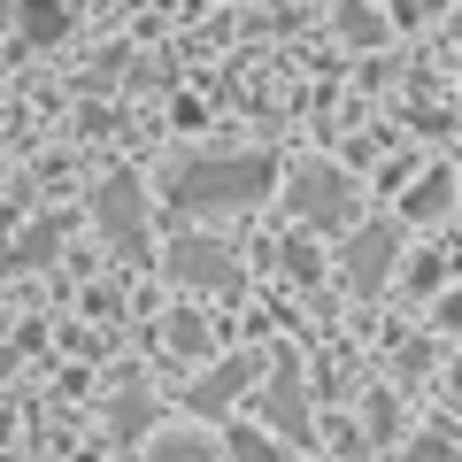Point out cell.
Returning a JSON list of instances; mask_svg holds the SVG:
<instances>
[{"instance_id":"cell-1","label":"cell","mask_w":462,"mask_h":462,"mask_svg":"<svg viewBox=\"0 0 462 462\" xmlns=\"http://www.w3.org/2000/svg\"><path fill=\"white\" fill-rule=\"evenodd\" d=\"M270 185H278V162L270 154H200V162H185L170 178V200L185 216H208V208H247Z\"/></svg>"},{"instance_id":"cell-2","label":"cell","mask_w":462,"mask_h":462,"mask_svg":"<svg viewBox=\"0 0 462 462\" xmlns=\"http://www.w3.org/2000/svg\"><path fill=\"white\" fill-rule=\"evenodd\" d=\"M285 200H293V216L316 224V231H346L355 224V185H346L331 162H300L293 185H285Z\"/></svg>"},{"instance_id":"cell-3","label":"cell","mask_w":462,"mask_h":462,"mask_svg":"<svg viewBox=\"0 0 462 462\" xmlns=\"http://www.w3.org/2000/svg\"><path fill=\"white\" fill-rule=\"evenodd\" d=\"M170 278L178 285H208V293H231V285H239V263H231L216 239L185 231V239H170Z\"/></svg>"},{"instance_id":"cell-4","label":"cell","mask_w":462,"mask_h":462,"mask_svg":"<svg viewBox=\"0 0 462 462\" xmlns=\"http://www.w3.org/2000/svg\"><path fill=\"white\" fill-rule=\"evenodd\" d=\"M393 254H401V224H355V239H346V285L355 293H378Z\"/></svg>"},{"instance_id":"cell-5","label":"cell","mask_w":462,"mask_h":462,"mask_svg":"<svg viewBox=\"0 0 462 462\" xmlns=\"http://www.w3.org/2000/svg\"><path fill=\"white\" fill-rule=\"evenodd\" d=\"M139 208H147V200H139L132 178H108L93 193V224L108 231V239H124V247H139Z\"/></svg>"},{"instance_id":"cell-6","label":"cell","mask_w":462,"mask_h":462,"mask_svg":"<svg viewBox=\"0 0 462 462\" xmlns=\"http://www.w3.org/2000/svg\"><path fill=\"white\" fill-rule=\"evenodd\" d=\"M254 370H263L254 355H231V363H216L208 378H193V393H185V401H193L200 416H216V409H231V401H239V393L254 385Z\"/></svg>"},{"instance_id":"cell-7","label":"cell","mask_w":462,"mask_h":462,"mask_svg":"<svg viewBox=\"0 0 462 462\" xmlns=\"http://www.w3.org/2000/svg\"><path fill=\"white\" fill-rule=\"evenodd\" d=\"M270 424H278V431H309V385H300L293 355L270 363Z\"/></svg>"},{"instance_id":"cell-8","label":"cell","mask_w":462,"mask_h":462,"mask_svg":"<svg viewBox=\"0 0 462 462\" xmlns=\"http://www.w3.org/2000/svg\"><path fill=\"white\" fill-rule=\"evenodd\" d=\"M447 200H455V178H447V170H431V178L401 200V216H447Z\"/></svg>"},{"instance_id":"cell-9","label":"cell","mask_w":462,"mask_h":462,"mask_svg":"<svg viewBox=\"0 0 462 462\" xmlns=\"http://www.w3.org/2000/svg\"><path fill=\"white\" fill-rule=\"evenodd\" d=\"M54 239H62V224H32V231H23V247L8 254V263H47V254H54Z\"/></svg>"},{"instance_id":"cell-10","label":"cell","mask_w":462,"mask_h":462,"mask_svg":"<svg viewBox=\"0 0 462 462\" xmlns=\"http://www.w3.org/2000/svg\"><path fill=\"white\" fill-rule=\"evenodd\" d=\"M16 23H23V39H62V32H69V16H62V8H23Z\"/></svg>"},{"instance_id":"cell-11","label":"cell","mask_w":462,"mask_h":462,"mask_svg":"<svg viewBox=\"0 0 462 462\" xmlns=\"http://www.w3.org/2000/svg\"><path fill=\"white\" fill-rule=\"evenodd\" d=\"M147 462H216V455H208V439H193V431H185V439H162Z\"/></svg>"},{"instance_id":"cell-12","label":"cell","mask_w":462,"mask_h":462,"mask_svg":"<svg viewBox=\"0 0 462 462\" xmlns=\"http://www.w3.org/2000/svg\"><path fill=\"white\" fill-rule=\"evenodd\" d=\"M231 462H285V455L263 439V431H231Z\"/></svg>"},{"instance_id":"cell-13","label":"cell","mask_w":462,"mask_h":462,"mask_svg":"<svg viewBox=\"0 0 462 462\" xmlns=\"http://www.w3.org/2000/svg\"><path fill=\"white\" fill-rule=\"evenodd\" d=\"M147 424V393H116V431H139Z\"/></svg>"},{"instance_id":"cell-14","label":"cell","mask_w":462,"mask_h":462,"mask_svg":"<svg viewBox=\"0 0 462 462\" xmlns=\"http://www.w3.org/2000/svg\"><path fill=\"white\" fill-rule=\"evenodd\" d=\"M401 462H455V447H447L439 431H424V439H416V447H409V455H401Z\"/></svg>"},{"instance_id":"cell-15","label":"cell","mask_w":462,"mask_h":462,"mask_svg":"<svg viewBox=\"0 0 462 462\" xmlns=\"http://www.w3.org/2000/svg\"><path fill=\"white\" fill-rule=\"evenodd\" d=\"M285 270L293 278H316V247H285Z\"/></svg>"}]
</instances>
